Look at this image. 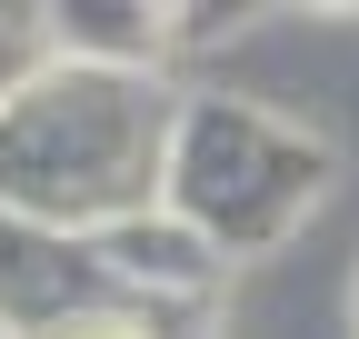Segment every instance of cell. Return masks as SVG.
I'll return each instance as SVG.
<instances>
[{
	"mask_svg": "<svg viewBox=\"0 0 359 339\" xmlns=\"http://www.w3.org/2000/svg\"><path fill=\"white\" fill-rule=\"evenodd\" d=\"M60 339H200V310H150V300H110V310L70 319Z\"/></svg>",
	"mask_w": 359,
	"mask_h": 339,
	"instance_id": "8992f818",
	"label": "cell"
},
{
	"mask_svg": "<svg viewBox=\"0 0 359 339\" xmlns=\"http://www.w3.org/2000/svg\"><path fill=\"white\" fill-rule=\"evenodd\" d=\"M170 130H180V90L160 70L40 60L30 90L0 110V220L100 240L130 209H160Z\"/></svg>",
	"mask_w": 359,
	"mask_h": 339,
	"instance_id": "6da1fadb",
	"label": "cell"
},
{
	"mask_svg": "<svg viewBox=\"0 0 359 339\" xmlns=\"http://www.w3.org/2000/svg\"><path fill=\"white\" fill-rule=\"evenodd\" d=\"M130 300V289L100 270V249L40 220H0V339H60L70 319Z\"/></svg>",
	"mask_w": 359,
	"mask_h": 339,
	"instance_id": "3957f363",
	"label": "cell"
},
{
	"mask_svg": "<svg viewBox=\"0 0 359 339\" xmlns=\"http://www.w3.org/2000/svg\"><path fill=\"white\" fill-rule=\"evenodd\" d=\"M90 249H100V270L130 300H150V310H210L219 270H230L190 220H170V209H130V220H110Z\"/></svg>",
	"mask_w": 359,
	"mask_h": 339,
	"instance_id": "277c9868",
	"label": "cell"
},
{
	"mask_svg": "<svg viewBox=\"0 0 359 339\" xmlns=\"http://www.w3.org/2000/svg\"><path fill=\"white\" fill-rule=\"evenodd\" d=\"M50 60V40H40V11H0V110L30 90V70Z\"/></svg>",
	"mask_w": 359,
	"mask_h": 339,
	"instance_id": "52a82bcc",
	"label": "cell"
},
{
	"mask_svg": "<svg viewBox=\"0 0 359 339\" xmlns=\"http://www.w3.org/2000/svg\"><path fill=\"white\" fill-rule=\"evenodd\" d=\"M40 40H50V60H80V70H160L170 11H150V0H50Z\"/></svg>",
	"mask_w": 359,
	"mask_h": 339,
	"instance_id": "5b68a950",
	"label": "cell"
},
{
	"mask_svg": "<svg viewBox=\"0 0 359 339\" xmlns=\"http://www.w3.org/2000/svg\"><path fill=\"white\" fill-rule=\"evenodd\" d=\"M349 319H359V300H349Z\"/></svg>",
	"mask_w": 359,
	"mask_h": 339,
	"instance_id": "ba28073f",
	"label": "cell"
},
{
	"mask_svg": "<svg viewBox=\"0 0 359 339\" xmlns=\"http://www.w3.org/2000/svg\"><path fill=\"white\" fill-rule=\"evenodd\" d=\"M320 200H330V150L309 140L299 120L259 110V100H230V90L180 100L170 170H160V209L190 220L219 260L280 249Z\"/></svg>",
	"mask_w": 359,
	"mask_h": 339,
	"instance_id": "7a4b0ae2",
	"label": "cell"
}]
</instances>
